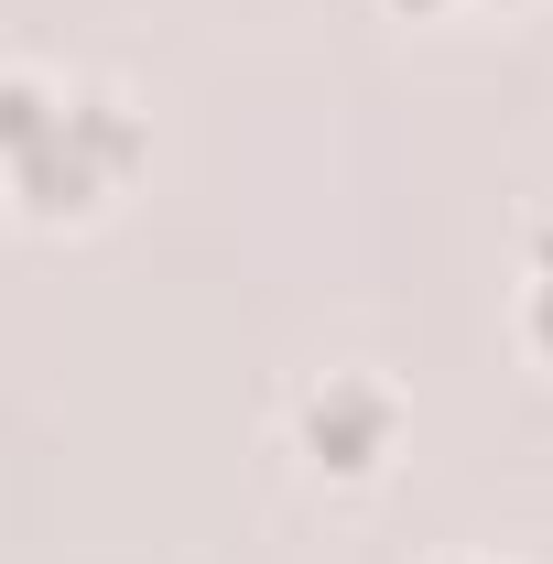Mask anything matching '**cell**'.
<instances>
[{"label":"cell","mask_w":553,"mask_h":564,"mask_svg":"<svg viewBox=\"0 0 553 564\" xmlns=\"http://www.w3.org/2000/svg\"><path fill=\"white\" fill-rule=\"evenodd\" d=\"M141 131L120 120V98L55 87L33 66H0V185L22 196V217H76L131 174Z\"/></svg>","instance_id":"cell-1"},{"label":"cell","mask_w":553,"mask_h":564,"mask_svg":"<svg viewBox=\"0 0 553 564\" xmlns=\"http://www.w3.org/2000/svg\"><path fill=\"white\" fill-rule=\"evenodd\" d=\"M391 434H402V402H391L369 369H326V380L304 391V413H293V445H304L315 467H337V478H369V467L391 456Z\"/></svg>","instance_id":"cell-2"},{"label":"cell","mask_w":553,"mask_h":564,"mask_svg":"<svg viewBox=\"0 0 553 564\" xmlns=\"http://www.w3.org/2000/svg\"><path fill=\"white\" fill-rule=\"evenodd\" d=\"M402 11H445V0H402Z\"/></svg>","instance_id":"cell-3"},{"label":"cell","mask_w":553,"mask_h":564,"mask_svg":"<svg viewBox=\"0 0 553 564\" xmlns=\"http://www.w3.org/2000/svg\"><path fill=\"white\" fill-rule=\"evenodd\" d=\"M467 564H488V554H467Z\"/></svg>","instance_id":"cell-4"}]
</instances>
